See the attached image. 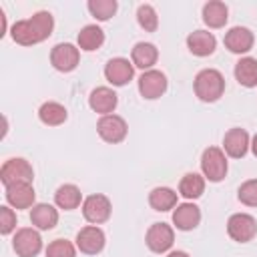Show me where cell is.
Instances as JSON below:
<instances>
[{"label": "cell", "instance_id": "22", "mask_svg": "<svg viewBox=\"0 0 257 257\" xmlns=\"http://www.w3.org/2000/svg\"><path fill=\"white\" fill-rule=\"evenodd\" d=\"M229 20V8L219 2V0H211L203 6V22L209 28H223Z\"/></svg>", "mask_w": 257, "mask_h": 257}, {"label": "cell", "instance_id": "26", "mask_svg": "<svg viewBox=\"0 0 257 257\" xmlns=\"http://www.w3.org/2000/svg\"><path fill=\"white\" fill-rule=\"evenodd\" d=\"M38 118H40V122H44L48 126H58L68 118V112L60 102L48 100L38 108Z\"/></svg>", "mask_w": 257, "mask_h": 257}, {"label": "cell", "instance_id": "18", "mask_svg": "<svg viewBox=\"0 0 257 257\" xmlns=\"http://www.w3.org/2000/svg\"><path fill=\"white\" fill-rule=\"evenodd\" d=\"M187 48L195 56H211L217 48V38L209 30H195L187 36Z\"/></svg>", "mask_w": 257, "mask_h": 257}, {"label": "cell", "instance_id": "16", "mask_svg": "<svg viewBox=\"0 0 257 257\" xmlns=\"http://www.w3.org/2000/svg\"><path fill=\"white\" fill-rule=\"evenodd\" d=\"M118 104V96L110 86H96L88 96V106L98 114H112Z\"/></svg>", "mask_w": 257, "mask_h": 257}, {"label": "cell", "instance_id": "13", "mask_svg": "<svg viewBox=\"0 0 257 257\" xmlns=\"http://www.w3.org/2000/svg\"><path fill=\"white\" fill-rule=\"evenodd\" d=\"M251 147V141H249V133L241 126H233L225 133L223 137V151L227 157L231 159H243L247 155Z\"/></svg>", "mask_w": 257, "mask_h": 257}, {"label": "cell", "instance_id": "15", "mask_svg": "<svg viewBox=\"0 0 257 257\" xmlns=\"http://www.w3.org/2000/svg\"><path fill=\"white\" fill-rule=\"evenodd\" d=\"M4 189H6V201L12 209H30V207H34L36 193H34L32 183H14V185H8Z\"/></svg>", "mask_w": 257, "mask_h": 257}, {"label": "cell", "instance_id": "32", "mask_svg": "<svg viewBox=\"0 0 257 257\" xmlns=\"http://www.w3.org/2000/svg\"><path fill=\"white\" fill-rule=\"evenodd\" d=\"M46 257H76V247L66 239H54L46 247Z\"/></svg>", "mask_w": 257, "mask_h": 257}, {"label": "cell", "instance_id": "24", "mask_svg": "<svg viewBox=\"0 0 257 257\" xmlns=\"http://www.w3.org/2000/svg\"><path fill=\"white\" fill-rule=\"evenodd\" d=\"M78 48L84 50V52H94L102 46L104 42V32L100 26L96 24H86L80 32H78Z\"/></svg>", "mask_w": 257, "mask_h": 257}, {"label": "cell", "instance_id": "1", "mask_svg": "<svg viewBox=\"0 0 257 257\" xmlns=\"http://www.w3.org/2000/svg\"><path fill=\"white\" fill-rule=\"evenodd\" d=\"M193 88H195V94L199 100L215 102L225 92V76L215 68H203L201 72H197Z\"/></svg>", "mask_w": 257, "mask_h": 257}, {"label": "cell", "instance_id": "14", "mask_svg": "<svg viewBox=\"0 0 257 257\" xmlns=\"http://www.w3.org/2000/svg\"><path fill=\"white\" fill-rule=\"evenodd\" d=\"M225 48L233 54H245L253 48V42H255V36L249 28L245 26H233L231 30L225 32Z\"/></svg>", "mask_w": 257, "mask_h": 257}, {"label": "cell", "instance_id": "23", "mask_svg": "<svg viewBox=\"0 0 257 257\" xmlns=\"http://www.w3.org/2000/svg\"><path fill=\"white\" fill-rule=\"evenodd\" d=\"M82 201V193L76 185L72 183H66V185H60L54 193V203L58 209H64V211H72L80 205Z\"/></svg>", "mask_w": 257, "mask_h": 257}, {"label": "cell", "instance_id": "36", "mask_svg": "<svg viewBox=\"0 0 257 257\" xmlns=\"http://www.w3.org/2000/svg\"><path fill=\"white\" fill-rule=\"evenodd\" d=\"M167 257H191V255H189L187 251H179V249H177V251H171Z\"/></svg>", "mask_w": 257, "mask_h": 257}, {"label": "cell", "instance_id": "17", "mask_svg": "<svg viewBox=\"0 0 257 257\" xmlns=\"http://www.w3.org/2000/svg\"><path fill=\"white\" fill-rule=\"evenodd\" d=\"M173 223L179 231H193L201 223V209L195 203H181L173 211Z\"/></svg>", "mask_w": 257, "mask_h": 257}, {"label": "cell", "instance_id": "7", "mask_svg": "<svg viewBox=\"0 0 257 257\" xmlns=\"http://www.w3.org/2000/svg\"><path fill=\"white\" fill-rule=\"evenodd\" d=\"M167 86H169V80L165 76V72L157 70V68H151V70H145L139 78V92L143 98L147 100H157L161 98L165 92H167Z\"/></svg>", "mask_w": 257, "mask_h": 257}, {"label": "cell", "instance_id": "2", "mask_svg": "<svg viewBox=\"0 0 257 257\" xmlns=\"http://www.w3.org/2000/svg\"><path fill=\"white\" fill-rule=\"evenodd\" d=\"M201 171L203 177L211 183H219L227 177L229 165H227V155L219 147H209L201 155Z\"/></svg>", "mask_w": 257, "mask_h": 257}, {"label": "cell", "instance_id": "3", "mask_svg": "<svg viewBox=\"0 0 257 257\" xmlns=\"http://www.w3.org/2000/svg\"><path fill=\"white\" fill-rule=\"evenodd\" d=\"M32 179H34V169L22 157L4 161V165L0 169V181L4 187L14 185V183H32Z\"/></svg>", "mask_w": 257, "mask_h": 257}, {"label": "cell", "instance_id": "30", "mask_svg": "<svg viewBox=\"0 0 257 257\" xmlns=\"http://www.w3.org/2000/svg\"><path fill=\"white\" fill-rule=\"evenodd\" d=\"M86 8H88V12H90L96 20L104 22V20H110V18L114 16L118 4H116V0H88Z\"/></svg>", "mask_w": 257, "mask_h": 257}, {"label": "cell", "instance_id": "4", "mask_svg": "<svg viewBox=\"0 0 257 257\" xmlns=\"http://www.w3.org/2000/svg\"><path fill=\"white\" fill-rule=\"evenodd\" d=\"M227 233L237 243H249L257 235V221L249 213H235L227 221Z\"/></svg>", "mask_w": 257, "mask_h": 257}, {"label": "cell", "instance_id": "20", "mask_svg": "<svg viewBox=\"0 0 257 257\" xmlns=\"http://www.w3.org/2000/svg\"><path fill=\"white\" fill-rule=\"evenodd\" d=\"M157 58H159V50L151 42H137L133 46V50H131V62H133V66L143 68V70H151L157 64Z\"/></svg>", "mask_w": 257, "mask_h": 257}, {"label": "cell", "instance_id": "11", "mask_svg": "<svg viewBox=\"0 0 257 257\" xmlns=\"http://www.w3.org/2000/svg\"><path fill=\"white\" fill-rule=\"evenodd\" d=\"M104 231L96 225H86L76 233V249L84 255H98L104 249Z\"/></svg>", "mask_w": 257, "mask_h": 257}, {"label": "cell", "instance_id": "12", "mask_svg": "<svg viewBox=\"0 0 257 257\" xmlns=\"http://www.w3.org/2000/svg\"><path fill=\"white\" fill-rule=\"evenodd\" d=\"M133 76H135V66L128 58L116 56L104 64V78L112 86H124L126 82L133 80Z\"/></svg>", "mask_w": 257, "mask_h": 257}, {"label": "cell", "instance_id": "28", "mask_svg": "<svg viewBox=\"0 0 257 257\" xmlns=\"http://www.w3.org/2000/svg\"><path fill=\"white\" fill-rule=\"evenodd\" d=\"M28 20L32 24V30H34V36H36L38 42H44L54 30V18L48 10H38Z\"/></svg>", "mask_w": 257, "mask_h": 257}, {"label": "cell", "instance_id": "37", "mask_svg": "<svg viewBox=\"0 0 257 257\" xmlns=\"http://www.w3.org/2000/svg\"><path fill=\"white\" fill-rule=\"evenodd\" d=\"M251 151H253V155L257 157V135L251 139Z\"/></svg>", "mask_w": 257, "mask_h": 257}, {"label": "cell", "instance_id": "19", "mask_svg": "<svg viewBox=\"0 0 257 257\" xmlns=\"http://www.w3.org/2000/svg\"><path fill=\"white\" fill-rule=\"evenodd\" d=\"M30 221L40 231H50L58 223V211L48 203H36L30 209Z\"/></svg>", "mask_w": 257, "mask_h": 257}, {"label": "cell", "instance_id": "34", "mask_svg": "<svg viewBox=\"0 0 257 257\" xmlns=\"http://www.w3.org/2000/svg\"><path fill=\"white\" fill-rule=\"evenodd\" d=\"M14 229H16V213L12 211V207L2 205L0 207V233L10 235Z\"/></svg>", "mask_w": 257, "mask_h": 257}, {"label": "cell", "instance_id": "27", "mask_svg": "<svg viewBox=\"0 0 257 257\" xmlns=\"http://www.w3.org/2000/svg\"><path fill=\"white\" fill-rule=\"evenodd\" d=\"M205 193V177L199 173H187L179 183V195H183L189 201L199 199Z\"/></svg>", "mask_w": 257, "mask_h": 257}, {"label": "cell", "instance_id": "5", "mask_svg": "<svg viewBox=\"0 0 257 257\" xmlns=\"http://www.w3.org/2000/svg\"><path fill=\"white\" fill-rule=\"evenodd\" d=\"M96 133L98 137L104 141V143H110V145H116V143H122L126 139V133H128V126H126V120L118 114H104L98 118L96 122Z\"/></svg>", "mask_w": 257, "mask_h": 257}, {"label": "cell", "instance_id": "6", "mask_svg": "<svg viewBox=\"0 0 257 257\" xmlns=\"http://www.w3.org/2000/svg\"><path fill=\"white\" fill-rule=\"evenodd\" d=\"M110 213H112V203L106 195L102 193H96V195H88L84 201H82V215L88 223L92 225H100L104 221L110 219Z\"/></svg>", "mask_w": 257, "mask_h": 257}, {"label": "cell", "instance_id": "25", "mask_svg": "<svg viewBox=\"0 0 257 257\" xmlns=\"http://www.w3.org/2000/svg\"><path fill=\"white\" fill-rule=\"evenodd\" d=\"M149 205L155 211H171L177 207V193L169 187H155L149 193Z\"/></svg>", "mask_w": 257, "mask_h": 257}, {"label": "cell", "instance_id": "9", "mask_svg": "<svg viewBox=\"0 0 257 257\" xmlns=\"http://www.w3.org/2000/svg\"><path fill=\"white\" fill-rule=\"evenodd\" d=\"M80 62V50L70 42H60L50 50V64L58 72H72Z\"/></svg>", "mask_w": 257, "mask_h": 257}, {"label": "cell", "instance_id": "33", "mask_svg": "<svg viewBox=\"0 0 257 257\" xmlns=\"http://www.w3.org/2000/svg\"><path fill=\"white\" fill-rule=\"evenodd\" d=\"M237 199L247 207H257V179L245 181L237 191Z\"/></svg>", "mask_w": 257, "mask_h": 257}, {"label": "cell", "instance_id": "31", "mask_svg": "<svg viewBox=\"0 0 257 257\" xmlns=\"http://www.w3.org/2000/svg\"><path fill=\"white\" fill-rule=\"evenodd\" d=\"M137 22L145 32H155L159 28V16L157 10L151 4H141L137 8Z\"/></svg>", "mask_w": 257, "mask_h": 257}, {"label": "cell", "instance_id": "8", "mask_svg": "<svg viewBox=\"0 0 257 257\" xmlns=\"http://www.w3.org/2000/svg\"><path fill=\"white\" fill-rule=\"evenodd\" d=\"M12 247L18 257H36L42 251V237L32 227H22L12 239Z\"/></svg>", "mask_w": 257, "mask_h": 257}, {"label": "cell", "instance_id": "29", "mask_svg": "<svg viewBox=\"0 0 257 257\" xmlns=\"http://www.w3.org/2000/svg\"><path fill=\"white\" fill-rule=\"evenodd\" d=\"M10 36H12V40H14L16 44H20V46L38 44V40H36V36H34V30H32V24H30L28 18L14 22L12 28H10Z\"/></svg>", "mask_w": 257, "mask_h": 257}, {"label": "cell", "instance_id": "35", "mask_svg": "<svg viewBox=\"0 0 257 257\" xmlns=\"http://www.w3.org/2000/svg\"><path fill=\"white\" fill-rule=\"evenodd\" d=\"M4 34H6V16L0 8V36H4Z\"/></svg>", "mask_w": 257, "mask_h": 257}, {"label": "cell", "instance_id": "10", "mask_svg": "<svg viewBox=\"0 0 257 257\" xmlns=\"http://www.w3.org/2000/svg\"><path fill=\"white\" fill-rule=\"evenodd\" d=\"M145 243L153 253H167L175 243V231L167 223H153L145 235Z\"/></svg>", "mask_w": 257, "mask_h": 257}, {"label": "cell", "instance_id": "21", "mask_svg": "<svg viewBox=\"0 0 257 257\" xmlns=\"http://www.w3.org/2000/svg\"><path fill=\"white\" fill-rule=\"evenodd\" d=\"M235 80L245 86V88H253L257 86V58L253 56H243L237 64H235Z\"/></svg>", "mask_w": 257, "mask_h": 257}]
</instances>
